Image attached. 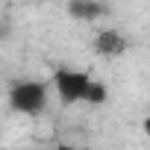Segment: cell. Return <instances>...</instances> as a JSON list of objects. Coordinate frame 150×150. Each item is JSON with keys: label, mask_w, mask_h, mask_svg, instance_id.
I'll list each match as a JSON object with an SVG mask.
<instances>
[{"label": "cell", "mask_w": 150, "mask_h": 150, "mask_svg": "<svg viewBox=\"0 0 150 150\" xmlns=\"http://www.w3.org/2000/svg\"><path fill=\"white\" fill-rule=\"evenodd\" d=\"M50 100V86L44 80H18L9 86V106L21 115H41Z\"/></svg>", "instance_id": "1"}, {"label": "cell", "mask_w": 150, "mask_h": 150, "mask_svg": "<svg viewBox=\"0 0 150 150\" xmlns=\"http://www.w3.org/2000/svg\"><path fill=\"white\" fill-rule=\"evenodd\" d=\"M91 83V74L88 71H80V68H56L53 71V80H50V88L56 91L59 103L62 106H74V103H83L86 97V88Z\"/></svg>", "instance_id": "2"}, {"label": "cell", "mask_w": 150, "mask_h": 150, "mask_svg": "<svg viewBox=\"0 0 150 150\" xmlns=\"http://www.w3.org/2000/svg\"><path fill=\"white\" fill-rule=\"evenodd\" d=\"M127 47H129V41H127L118 30H100V33L94 35V50H97V56H103V59H118Z\"/></svg>", "instance_id": "3"}, {"label": "cell", "mask_w": 150, "mask_h": 150, "mask_svg": "<svg viewBox=\"0 0 150 150\" xmlns=\"http://www.w3.org/2000/svg\"><path fill=\"white\" fill-rule=\"evenodd\" d=\"M103 12H106V6L100 0H68V15L80 24H91V21L103 18Z\"/></svg>", "instance_id": "4"}, {"label": "cell", "mask_w": 150, "mask_h": 150, "mask_svg": "<svg viewBox=\"0 0 150 150\" xmlns=\"http://www.w3.org/2000/svg\"><path fill=\"white\" fill-rule=\"evenodd\" d=\"M106 97H109L106 83H100V80H94V77H91V83H88V88H86L83 103H88V106H100V103H106Z\"/></svg>", "instance_id": "5"}, {"label": "cell", "mask_w": 150, "mask_h": 150, "mask_svg": "<svg viewBox=\"0 0 150 150\" xmlns=\"http://www.w3.org/2000/svg\"><path fill=\"white\" fill-rule=\"evenodd\" d=\"M53 150H86V147H77V144H56Z\"/></svg>", "instance_id": "6"}, {"label": "cell", "mask_w": 150, "mask_h": 150, "mask_svg": "<svg viewBox=\"0 0 150 150\" xmlns=\"http://www.w3.org/2000/svg\"><path fill=\"white\" fill-rule=\"evenodd\" d=\"M141 129H144V135H147V138H150V115H147V118H144V121H141Z\"/></svg>", "instance_id": "7"}]
</instances>
